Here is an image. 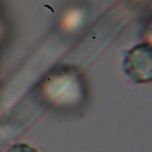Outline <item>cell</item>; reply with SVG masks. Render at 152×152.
Listing matches in <instances>:
<instances>
[{
  "mask_svg": "<svg viewBox=\"0 0 152 152\" xmlns=\"http://www.w3.org/2000/svg\"><path fill=\"white\" fill-rule=\"evenodd\" d=\"M124 67L127 74L137 82L151 80V56L145 50L143 52L130 53L125 62Z\"/></svg>",
  "mask_w": 152,
  "mask_h": 152,
  "instance_id": "cell-1",
  "label": "cell"
},
{
  "mask_svg": "<svg viewBox=\"0 0 152 152\" xmlns=\"http://www.w3.org/2000/svg\"><path fill=\"white\" fill-rule=\"evenodd\" d=\"M80 21V15L77 12H71L69 14L65 20L66 27L71 28L77 26Z\"/></svg>",
  "mask_w": 152,
  "mask_h": 152,
  "instance_id": "cell-2",
  "label": "cell"
},
{
  "mask_svg": "<svg viewBox=\"0 0 152 152\" xmlns=\"http://www.w3.org/2000/svg\"><path fill=\"white\" fill-rule=\"evenodd\" d=\"M7 152H37V151L26 144H17L12 146Z\"/></svg>",
  "mask_w": 152,
  "mask_h": 152,
  "instance_id": "cell-3",
  "label": "cell"
}]
</instances>
